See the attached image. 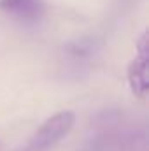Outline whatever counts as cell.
Masks as SVG:
<instances>
[{
    "instance_id": "6da1fadb",
    "label": "cell",
    "mask_w": 149,
    "mask_h": 151,
    "mask_svg": "<svg viewBox=\"0 0 149 151\" xmlns=\"http://www.w3.org/2000/svg\"><path fill=\"white\" fill-rule=\"evenodd\" d=\"M75 125V114L72 111H60L46 119L30 141L16 151H49L62 139H65Z\"/></svg>"
},
{
    "instance_id": "3957f363",
    "label": "cell",
    "mask_w": 149,
    "mask_h": 151,
    "mask_svg": "<svg viewBox=\"0 0 149 151\" xmlns=\"http://www.w3.org/2000/svg\"><path fill=\"white\" fill-rule=\"evenodd\" d=\"M0 11H4L7 16L34 23L39 21L46 12V2L44 0H0Z\"/></svg>"
},
{
    "instance_id": "7a4b0ae2",
    "label": "cell",
    "mask_w": 149,
    "mask_h": 151,
    "mask_svg": "<svg viewBox=\"0 0 149 151\" xmlns=\"http://www.w3.org/2000/svg\"><path fill=\"white\" fill-rule=\"evenodd\" d=\"M128 84L133 95L146 97L149 90V47H148V32L142 34V37L137 44V55L130 62L128 70Z\"/></svg>"
}]
</instances>
